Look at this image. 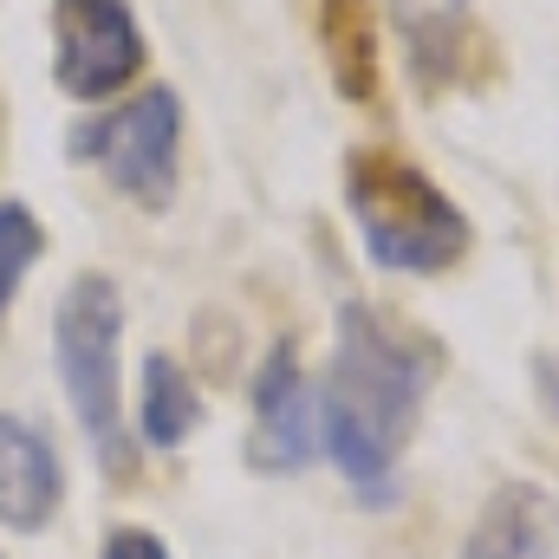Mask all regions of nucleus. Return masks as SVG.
<instances>
[{
    "mask_svg": "<svg viewBox=\"0 0 559 559\" xmlns=\"http://www.w3.org/2000/svg\"><path fill=\"white\" fill-rule=\"evenodd\" d=\"M176 150H182V98L169 85H150L105 111L98 124L72 131V156L98 163V176L143 209H163L176 189Z\"/></svg>",
    "mask_w": 559,
    "mask_h": 559,
    "instance_id": "obj_4",
    "label": "nucleus"
},
{
    "mask_svg": "<svg viewBox=\"0 0 559 559\" xmlns=\"http://www.w3.org/2000/svg\"><path fill=\"white\" fill-rule=\"evenodd\" d=\"M66 475L46 442V429L26 417H0V521L20 534H39L59 514Z\"/></svg>",
    "mask_w": 559,
    "mask_h": 559,
    "instance_id": "obj_7",
    "label": "nucleus"
},
{
    "mask_svg": "<svg viewBox=\"0 0 559 559\" xmlns=\"http://www.w3.org/2000/svg\"><path fill=\"white\" fill-rule=\"evenodd\" d=\"M195 423H202V391L189 384V371L176 358L150 352L143 358V436L156 449H176L195 436Z\"/></svg>",
    "mask_w": 559,
    "mask_h": 559,
    "instance_id": "obj_10",
    "label": "nucleus"
},
{
    "mask_svg": "<svg viewBox=\"0 0 559 559\" xmlns=\"http://www.w3.org/2000/svg\"><path fill=\"white\" fill-rule=\"evenodd\" d=\"M39 248H46L39 215H33L26 202H0V312L13 306V293H20L26 267L39 261Z\"/></svg>",
    "mask_w": 559,
    "mask_h": 559,
    "instance_id": "obj_12",
    "label": "nucleus"
},
{
    "mask_svg": "<svg viewBox=\"0 0 559 559\" xmlns=\"http://www.w3.org/2000/svg\"><path fill=\"white\" fill-rule=\"evenodd\" d=\"M345 209H352V228H358L371 267L442 274L468 254V215L404 156L358 150L345 163Z\"/></svg>",
    "mask_w": 559,
    "mask_h": 559,
    "instance_id": "obj_2",
    "label": "nucleus"
},
{
    "mask_svg": "<svg viewBox=\"0 0 559 559\" xmlns=\"http://www.w3.org/2000/svg\"><path fill=\"white\" fill-rule=\"evenodd\" d=\"M429 352L371 306H345L325 397H319V449L338 462L352 488H384L404 442L417 436L423 397H429Z\"/></svg>",
    "mask_w": 559,
    "mask_h": 559,
    "instance_id": "obj_1",
    "label": "nucleus"
},
{
    "mask_svg": "<svg viewBox=\"0 0 559 559\" xmlns=\"http://www.w3.org/2000/svg\"><path fill=\"white\" fill-rule=\"evenodd\" d=\"M391 20H397V39L423 85H449V72L462 66L468 26H475L468 0H391Z\"/></svg>",
    "mask_w": 559,
    "mask_h": 559,
    "instance_id": "obj_9",
    "label": "nucleus"
},
{
    "mask_svg": "<svg viewBox=\"0 0 559 559\" xmlns=\"http://www.w3.org/2000/svg\"><path fill=\"white\" fill-rule=\"evenodd\" d=\"M319 449V404L306 391V371H299V352L274 345L261 378H254V429H248V462L261 475H293L306 468Z\"/></svg>",
    "mask_w": 559,
    "mask_h": 559,
    "instance_id": "obj_6",
    "label": "nucleus"
},
{
    "mask_svg": "<svg viewBox=\"0 0 559 559\" xmlns=\"http://www.w3.org/2000/svg\"><path fill=\"white\" fill-rule=\"evenodd\" d=\"M105 559H169V554H163L156 534H143V527H118V534L105 540Z\"/></svg>",
    "mask_w": 559,
    "mask_h": 559,
    "instance_id": "obj_13",
    "label": "nucleus"
},
{
    "mask_svg": "<svg viewBox=\"0 0 559 559\" xmlns=\"http://www.w3.org/2000/svg\"><path fill=\"white\" fill-rule=\"evenodd\" d=\"M150 46L131 0H52V85L79 105L118 98L143 72Z\"/></svg>",
    "mask_w": 559,
    "mask_h": 559,
    "instance_id": "obj_5",
    "label": "nucleus"
},
{
    "mask_svg": "<svg viewBox=\"0 0 559 559\" xmlns=\"http://www.w3.org/2000/svg\"><path fill=\"white\" fill-rule=\"evenodd\" d=\"M118 325H124V299L105 274H79L59 293V319H52V358H59V384L72 417L85 423V436L98 442V455L118 468Z\"/></svg>",
    "mask_w": 559,
    "mask_h": 559,
    "instance_id": "obj_3",
    "label": "nucleus"
},
{
    "mask_svg": "<svg viewBox=\"0 0 559 559\" xmlns=\"http://www.w3.org/2000/svg\"><path fill=\"white\" fill-rule=\"evenodd\" d=\"M325 46L345 66V92H365V66H371V0H325Z\"/></svg>",
    "mask_w": 559,
    "mask_h": 559,
    "instance_id": "obj_11",
    "label": "nucleus"
},
{
    "mask_svg": "<svg viewBox=\"0 0 559 559\" xmlns=\"http://www.w3.org/2000/svg\"><path fill=\"white\" fill-rule=\"evenodd\" d=\"M462 559H559V501L527 481L495 488L462 540Z\"/></svg>",
    "mask_w": 559,
    "mask_h": 559,
    "instance_id": "obj_8",
    "label": "nucleus"
}]
</instances>
